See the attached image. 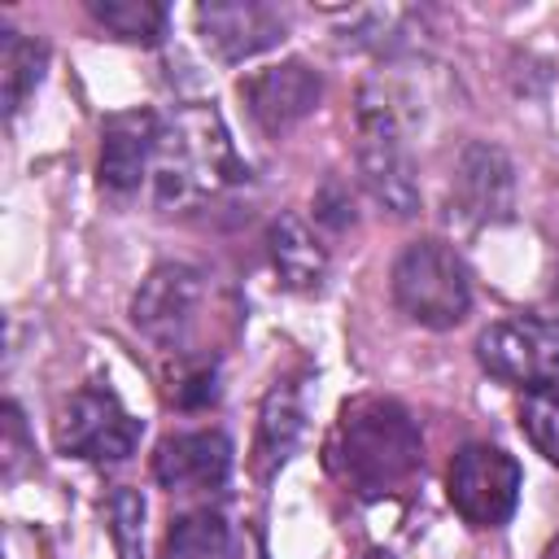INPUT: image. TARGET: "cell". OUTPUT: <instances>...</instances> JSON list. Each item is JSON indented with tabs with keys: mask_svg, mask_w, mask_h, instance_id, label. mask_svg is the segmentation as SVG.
I'll list each match as a JSON object with an SVG mask.
<instances>
[{
	"mask_svg": "<svg viewBox=\"0 0 559 559\" xmlns=\"http://www.w3.org/2000/svg\"><path fill=\"white\" fill-rule=\"evenodd\" d=\"M546 559H559V537H555V546H550V555Z\"/></svg>",
	"mask_w": 559,
	"mask_h": 559,
	"instance_id": "cell-23",
	"label": "cell"
},
{
	"mask_svg": "<svg viewBox=\"0 0 559 559\" xmlns=\"http://www.w3.org/2000/svg\"><path fill=\"white\" fill-rule=\"evenodd\" d=\"M87 13L127 44H157L166 35V9L153 0H87Z\"/></svg>",
	"mask_w": 559,
	"mask_h": 559,
	"instance_id": "cell-18",
	"label": "cell"
},
{
	"mask_svg": "<svg viewBox=\"0 0 559 559\" xmlns=\"http://www.w3.org/2000/svg\"><path fill=\"white\" fill-rule=\"evenodd\" d=\"M245 179L231 135L214 105H179L157 127V148L148 166V188L162 210H197Z\"/></svg>",
	"mask_w": 559,
	"mask_h": 559,
	"instance_id": "cell-2",
	"label": "cell"
},
{
	"mask_svg": "<svg viewBox=\"0 0 559 559\" xmlns=\"http://www.w3.org/2000/svg\"><path fill=\"white\" fill-rule=\"evenodd\" d=\"M26 454H31V445H26L22 411H17V402H4V480H13L22 472V459Z\"/></svg>",
	"mask_w": 559,
	"mask_h": 559,
	"instance_id": "cell-21",
	"label": "cell"
},
{
	"mask_svg": "<svg viewBox=\"0 0 559 559\" xmlns=\"http://www.w3.org/2000/svg\"><path fill=\"white\" fill-rule=\"evenodd\" d=\"M231 472V441L218 428L175 432L153 454V476L170 493H210L223 489Z\"/></svg>",
	"mask_w": 559,
	"mask_h": 559,
	"instance_id": "cell-11",
	"label": "cell"
},
{
	"mask_svg": "<svg viewBox=\"0 0 559 559\" xmlns=\"http://www.w3.org/2000/svg\"><path fill=\"white\" fill-rule=\"evenodd\" d=\"M157 127H162V118L148 109H127V114L105 118V127H100V183L109 192H131V188H140V179H148Z\"/></svg>",
	"mask_w": 559,
	"mask_h": 559,
	"instance_id": "cell-12",
	"label": "cell"
},
{
	"mask_svg": "<svg viewBox=\"0 0 559 559\" xmlns=\"http://www.w3.org/2000/svg\"><path fill=\"white\" fill-rule=\"evenodd\" d=\"M197 31L218 61H245L275 48L288 31V17L262 0H210L197 4Z\"/></svg>",
	"mask_w": 559,
	"mask_h": 559,
	"instance_id": "cell-9",
	"label": "cell"
},
{
	"mask_svg": "<svg viewBox=\"0 0 559 559\" xmlns=\"http://www.w3.org/2000/svg\"><path fill=\"white\" fill-rule=\"evenodd\" d=\"M393 301L419 328H459L472 310V280L463 258L437 236L411 240L393 262Z\"/></svg>",
	"mask_w": 559,
	"mask_h": 559,
	"instance_id": "cell-4",
	"label": "cell"
},
{
	"mask_svg": "<svg viewBox=\"0 0 559 559\" xmlns=\"http://www.w3.org/2000/svg\"><path fill=\"white\" fill-rule=\"evenodd\" d=\"M476 358L502 384H520V389L555 384L559 380V319H537V314L498 319L476 336Z\"/></svg>",
	"mask_w": 559,
	"mask_h": 559,
	"instance_id": "cell-7",
	"label": "cell"
},
{
	"mask_svg": "<svg viewBox=\"0 0 559 559\" xmlns=\"http://www.w3.org/2000/svg\"><path fill=\"white\" fill-rule=\"evenodd\" d=\"M48 66V48L17 31H0V83H4V114H17L26 96L39 87Z\"/></svg>",
	"mask_w": 559,
	"mask_h": 559,
	"instance_id": "cell-16",
	"label": "cell"
},
{
	"mask_svg": "<svg viewBox=\"0 0 559 559\" xmlns=\"http://www.w3.org/2000/svg\"><path fill=\"white\" fill-rule=\"evenodd\" d=\"M205 275L183 262H162L148 271L131 301V323L162 349L183 354L205 319Z\"/></svg>",
	"mask_w": 559,
	"mask_h": 559,
	"instance_id": "cell-6",
	"label": "cell"
},
{
	"mask_svg": "<svg viewBox=\"0 0 559 559\" xmlns=\"http://www.w3.org/2000/svg\"><path fill=\"white\" fill-rule=\"evenodd\" d=\"M328 472L358 498L397 489L424 463V437L411 411L393 397H349L323 441Z\"/></svg>",
	"mask_w": 559,
	"mask_h": 559,
	"instance_id": "cell-1",
	"label": "cell"
},
{
	"mask_svg": "<svg viewBox=\"0 0 559 559\" xmlns=\"http://www.w3.org/2000/svg\"><path fill=\"white\" fill-rule=\"evenodd\" d=\"M266 253L280 284L293 293H314L328 280V249L301 214H280L266 227Z\"/></svg>",
	"mask_w": 559,
	"mask_h": 559,
	"instance_id": "cell-15",
	"label": "cell"
},
{
	"mask_svg": "<svg viewBox=\"0 0 559 559\" xmlns=\"http://www.w3.org/2000/svg\"><path fill=\"white\" fill-rule=\"evenodd\" d=\"M354 131H358L362 188L393 218H411L419 210V179H415V157L406 148V122L397 109V92L389 83H380V79L362 83L358 109H354Z\"/></svg>",
	"mask_w": 559,
	"mask_h": 559,
	"instance_id": "cell-3",
	"label": "cell"
},
{
	"mask_svg": "<svg viewBox=\"0 0 559 559\" xmlns=\"http://www.w3.org/2000/svg\"><path fill=\"white\" fill-rule=\"evenodd\" d=\"M240 96L249 105V118L266 135H284L319 109L323 79L306 61H280V66H266V70H253L249 79H240Z\"/></svg>",
	"mask_w": 559,
	"mask_h": 559,
	"instance_id": "cell-10",
	"label": "cell"
},
{
	"mask_svg": "<svg viewBox=\"0 0 559 559\" xmlns=\"http://www.w3.org/2000/svg\"><path fill=\"white\" fill-rule=\"evenodd\" d=\"M301 428H306V393L293 376H284L266 389L262 411H258V441H253L258 476H271L275 467L288 463V454L301 441Z\"/></svg>",
	"mask_w": 559,
	"mask_h": 559,
	"instance_id": "cell-14",
	"label": "cell"
},
{
	"mask_svg": "<svg viewBox=\"0 0 559 559\" xmlns=\"http://www.w3.org/2000/svg\"><path fill=\"white\" fill-rule=\"evenodd\" d=\"M520 428L533 441V450L559 467V384L528 389L520 402Z\"/></svg>",
	"mask_w": 559,
	"mask_h": 559,
	"instance_id": "cell-19",
	"label": "cell"
},
{
	"mask_svg": "<svg viewBox=\"0 0 559 559\" xmlns=\"http://www.w3.org/2000/svg\"><path fill=\"white\" fill-rule=\"evenodd\" d=\"M358 559H393V555H389V550H362Z\"/></svg>",
	"mask_w": 559,
	"mask_h": 559,
	"instance_id": "cell-22",
	"label": "cell"
},
{
	"mask_svg": "<svg viewBox=\"0 0 559 559\" xmlns=\"http://www.w3.org/2000/svg\"><path fill=\"white\" fill-rule=\"evenodd\" d=\"M109 533L118 546V559L144 555V493L131 485H118L109 493Z\"/></svg>",
	"mask_w": 559,
	"mask_h": 559,
	"instance_id": "cell-20",
	"label": "cell"
},
{
	"mask_svg": "<svg viewBox=\"0 0 559 559\" xmlns=\"http://www.w3.org/2000/svg\"><path fill=\"white\" fill-rule=\"evenodd\" d=\"M162 559H231V533L223 515L210 507L179 515L162 542Z\"/></svg>",
	"mask_w": 559,
	"mask_h": 559,
	"instance_id": "cell-17",
	"label": "cell"
},
{
	"mask_svg": "<svg viewBox=\"0 0 559 559\" xmlns=\"http://www.w3.org/2000/svg\"><path fill=\"white\" fill-rule=\"evenodd\" d=\"M140 432H144V424L105 384L79 389L57 419V445L87 463H122L135 450Z\"/></svg>",
	"mask_w": 559,
	"mask_h": 559,
	"instance_id": "cell-8",
	"label": "cell"
},
{
	"mask_svg": "<svg viewBox=\"0 0 559 559\" xmlns=\"http://www.w3.org/2000/svg\"><path fill=\"white\" fill-rule=\"evenodd\" d=\"M511 162L493 144H467L454 166V205L472 223H498L511 214Z\"/></svg>",
	"mask_w": 559,
	"mask_h": 559,
	"instance_id": "cell-13",
	"label": "cell"
},
{
	"mask_svg": "<svg viewBox=\"0 0 559 559\" xmlns=\"http://www.w3.org/2000/svg\"><path fill=\"white\" fill-rule=\"evenodd\" d=\"M520 463L502 445L472 441L450 459L445 472V498L472 528H498L511 520L520 502Z\"/></svg>",
	"mask_w": 559,
	"mask_h": 559,
	"instance_id": "cell-5",
	"label": "cell"
}]
</instances>
